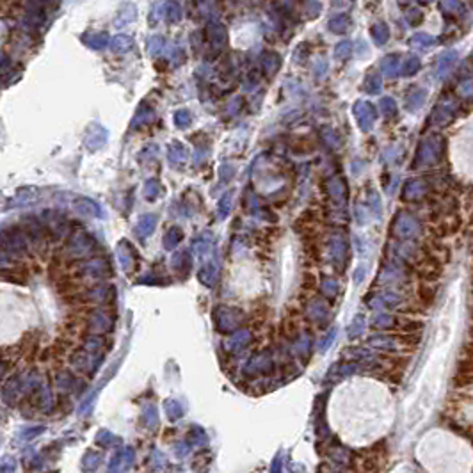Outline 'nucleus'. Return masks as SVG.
<instances>
[{"mask_svg": "<svg viewBox=\"0 0 473 473\" xmlns=\"http://www.w3.org/2000/svg\"><path fill=\"white\" fill-rule=\"evenodd\" d=\"M96 249H98V244H96L95 237L89 235L86 230L78 228L70 233L64 253L71 260H84V258L89 260L95 256Z\"/></svg>", "mask_w": 473, "mask_h": 473, "instance_id": "obj_1", "label": "nucleus"}, {"mask_svg": "<svg viewBox=\"0 0 473 473\" xmlns=\"http://www.w3.org/2000/svg\"><path fill=\"white\" fill-rule=\"evenodd\" d=\"M0 251L9 255L11 258H13V256L20 258V256H25L31 253L29 238L25 237L20 225H13V226H9V228L0 230Z\"/></svg>", "mask_w": 473, "mask_h": 473, "instance_id": "obj_2", "label": "nucleus"}, {"mask_svg": "<svg viewBox=\"0 0 473 473\" xmlns=\"http://www.w3.org/2000/svg\"><path fill=\"white\" fill-rule=\"evenodd\" d=\"M82 276L95 281H103L107 277L114 276V267L107 256H93L78 265Z\"/></svg>", "mask_w": 473, "mask_h": 473, "instance_id": "obj_3", "label": "nucleus"}, {"mask_svg": "<svg viewBox=\"0 0 473 473\" xmlns=\"http://www.w3.org/2000/svg\"><path fill=\"white\" fill-rule=\"evenodd\" d=\"M41 221L45 225L46 235L52 240H61L68 232H70V221L68 217L59 210H43Z\"/></svg>", "mask_w": 473, "mask_h": 473, "instance_id": "obj_4", "label": "nucleus"}, {"mask_svg": "<svg viewBox=\"0 0 473 473\" xmlns=\"http://www.w3.org/2000/svg\"><path fill=\"white\" fill-rule=\"evenodd\" d=\"M118 290L113 283H95L93 287L86 288L84 294H82V299L88 302H95L98 306H105V304H113L116 301Z\"/></svg>", "mask_w": 473, "mask_h": 473, "instance_id": "obj_5", "label": "nucleus"}, {"mask_svg": "<svg viewBox=\"0 0 473 473\" xmlns=\"http://www.w3.org/2000/svg\"><path fill=\"white\" fill-rule=\"evenodd\" d=\"M18 225L23 230L25 237L29 238V244L31 245H36V247H38V245L45 244V240L48 238L45 225H43L41 217H38V215H23Z\"/></svg>", "mask_w": 473, "mask_h": 473, "instance_id": "obj_6", "label": "nucleus"}, {"mask_svg": "<svg viewBox=\"0 0 473 473\" xmlns=\"http://www.w3.org/2000/svg\"><path fill=\"white\" fill-rule=\"evenodd\" d=\"M43 6H45V4H38V2L27 4V13H25V16L20 20V27L23 29V31H27L29 34L38 32L39 29L46 23V13L43 11Z\"/></svg>", "mask_w": 473, "mask_h": 473, "instance_id": "obj_7", "label": "nucleus"}, {"mask_svg": "<svg viewBox=\"0 0 473 473\" xmlns=\"http://www.w3.org/2000/svg\"><path fill=\"white\" fill-rule=\"evenodd\" d=\"M88 327L91 333L96 335V337H98V335L110 333L114 327V319L109 313V310L95 308L88 313Z\"/></svg>", "mask_w": 473, "mask_h": 473, "instance_id": "obj_8", "label": "nucleus"}, {"mask_svg": "<svg viewBox=\"0 0 473 473\" xmlns=\"http://www.w3.org/2000/svg\"><path fill=\"white\" fill-rule=\"evenodd\" d=\"M116 256L125 272H132L139 263V255H137L135 247L126 240H121L116 245Z\"/></svg>", "mask_w": 473, "mask_h": 473, "instance_id": "obj_9", "label": "nucleus"}, {"mask_svg": "<svg viewBox=\"0 0 473 473\" xmlns=\"http://www.w3.org/2000/svg\"><path fill=\"white\" fill-rule=\"evenodd\" d=\"M107 139H109L107 128H103L102 125H91L84 135V146L89 151H98L105 146Z\"/></svg>", "mask_w": 473, "mask_h": 473, "instance_id": "obj_10", "label": "nucleus"}, {"mask_svg": "<svg viewBox=\"0 0 473 473\" xmlns=\"http://www.w3.org/2000/svg\"><path fill=\"white\" fill-rule=\"evenodd\" d=\"M68 205H70L75 212H78V214L91 215V217H103L102 207H100L95 200H91V198H86V196L71 198V200H68Z\"/></svg>", "mask_w": 473, "mask_h": 473, "instance_id": "obj_11", "label": "nucleus"}, {"mask_svg": "<svg viewBox=\"0 0 473 473\" xmlns=\"http://www.w3.org/2000/svg\"><path fill=\"white\" fill-rule=\"evenodd\" d=\"M168 160L173 168L176 169L183 168L187 164V160H189V150L182 143H178V141H173L168 146Z\"/></svg>", "mask_w": 473, "mask_h": 473, "instance_id": "obj_12", "label": "nucleus"}, {"mask_svg": "<svg viewBox=\"0 0 473 473\" xmlns=\"http://www.w3.org/2000/svg\"><path fill=\"white\" fill-rule=\"evenodd\" d=\"M214 319H215V324H217V327L221 331L233 329L238 322V313L235 312V310L219 306V308H215V312H214Z\"/></svg>", "mask_w": 473, "mask_h": 473, "instance_id": "obj_13", "label": "nucleus"}, {"mask_svg": "<svg viewBox=\"0 0 473 473\" xmlns=\"http://www.w3.org/2000/svg\"><path fill=\"white\" fill-rule=\"evenodd\" d=\"M155 116H157V114H155V109H153V107H151L148 102H143L139 107H137L135 116H133V119L130 121V128L135 130V128H139V126H143V125H148V123H153V121H155Z\"/></svg>", "mask_w": 473, "mask_h": 473, "instance_id": "obj_14", "label": "nucleus"}, {"mask_svg": "<svg viewBox=\"0 0 473 473\" xmlns=\"http://www.w3.org/2000/svg\"><path fill=\"white\" fill-rule=\"evenodd\" d=\"M82 41H84L86 45L89 46V48L102 52V50H105L107 46H110V36L107 34V32H103V31H100V32H86V34L82 36Z\"/></svg>", "mask_w": 473, "mask_h": 473, "instance_id": "obj_15", "label": "nucleus"}, {"mask_svg": "<svg viewBox=\"0 0 473 473\" xmlns=\"http://www.w3.org/2000/svg\"><path fill=\"white\" fill-rule=\"evenodd\" d=\"M171 267L183 277L189 276L190 269H192V256L189 251H178L171 256Z\"/></svg>", "mask_w": 473, "mask_h": 473, "instance_id": "obj_16", "label": "nucleus"}, {"mask_svg": "<svg viewBox=\"0 0 473 473\" xmlns=\"http://www.w3.org/2000/svg\"><path fill=\"white\" fill-rule=\"evenodd\" d=\"M155 226H157V215L155 214H144L139 217L135 226V235L141 238L150 237L155 232Z\"/></svg>", "mask_w": 473, "mask_h": 473, "instance_id": "obj_17", "label": "nucleus"}, {"mask_svg": "<svg viewBox=\"0 0 473 473\" xmlns=\"http://www.w3.org/2000/svg\"><path fill=\"white\" fill-rule=\"evenodd\" d=\"M132 48H133L132 36L118 34V36H114V38L110 39V50H113L114 53H126V52H130Z\"/></svg>", "mask_w": 473, "mask_h": 473, "instance_id": "obj_18", "label": "nucleus"}, {"mask_svg": "<svg viewBox=\"0 0 473 473\" xmlns=\"http://www.w3.org/2000/svg\"><path fill=\"white\" fill-rule=\"evenodd\" d=\"M208 38H210V43L215 46V48H221V46L226 43L225 25H221V23H210L208 25Z\"/></svg>", "mask_w": 473, "mask_h": 473, "instance_id": "obj_19", "label": "nucleus"}, {"mask_svg": "<svg viewBox=\"0 0 473 473\" xmlns=\"http://www.w3.org/2000/svg\"><path fill=\"white\" fill-rule=\"evenodd\" d=\"M182 240H183V230L180 228V226H171L164 235V249L171 251V249H175Z\"/></svg>", "mask_w": 473, "mask_h": 473, "instance_id": "obj_20", "label": "nucleus"}, {"mask_svg": "<svg viewBox=\"0 0 473 473\" xmlns=\"http://www.w3.org/2000/svg\"><path fill=\"white\" fill-rule=\"evenodd\" d=\"M38 194H39L38 187H34V185L21 187V189H18L16 196H14L13 205H23V203H27V201H32L38 198Z\"/></svg>", "mask_w": 473, "mask_h": 473, "instance_id": "obj_21", "label": "nucleus"}, {"mask_svg": "<svg viewBox=\"0 0 473 473\" xmlns=\"http://www.w3.org/2000/svg\"><path fill=\"white\" fill-rule=\"evenodd\" d=\"M143 194H144V198H146L148 201L158 200V198H160V194H162V185H160V182H158L157 178H150L146 183H144Z\"/></svg>", "mask_w": 473, "mask_h": 473, "instance_id": "obj_22", "label": "nucleus"}, {"mask_svg": "<svg viewBox=\"0 0 473 473\" xmlns=\"http://www.w3.org/2000/svg\"><path fill=\"white\" fill-rule=\"evenodd\" d=\"M198 277H200V281L205 285V287H212L214 281H215V277H217V267H215L214 263H207V265H203L200 269Z\"/></svg>", "mask_w": 473, "mask_h": 473, "instance_id": "obj_23", "label": "nucleus"}, {"mask_svg": "<svg viewBox=\"0 0 473 473\" xmlns=\"http://www.w3.org/2000/svg\"><path fill=\"white\" fill-rule=\"evenodd\" d=\"M164 46H165V41L162 36H151L150 41H148V53H150L151 57L160 55Z\"/></svg>", "mask_w": 473, "mask_h": 473, "instance_id": "obj_24", "label": "nucleus"}, {"mask_svg": "<svg viewBox=\"0 0 473 473\" xmlns=\"http://www.w3.org/2000/svg\"><path fill=\"white\" fill-rule=\"evenodd\" d=\"M165 11H168V21L169 23H178L180 20H182L183 13H182V7H180L178 2H169L165 4Z\"/></svg>", "mask_w": 473, "mask_h": 473, "instance_id": "obj_25", "label": "nucleus"}, {"mask_svg": "<svg viewBox=\"0 0 473 473\" xmlns=\"http://www.w3.org/2000/svg\"><path fill=\"white\" fill-rule=\"evenodd\" d=\"M173 121H175V125L178 126V128H187V126H190V123H192V118H190V113L185 109H180L175 113V116H173Z\"/></svg>", "mask_w": 473, "mask_h": 473, "instance_id": "obj_26", "label": "nucleus"}, {"mask_svg": "<svg viewBox=\"0 0 473 473\" xmlns=\"http://www.w3.org/2000/svg\"><path fill=\"white\" fill-rule=\"evenodd\" d=\"M207 233H203V235L196 237V240H194V251L198 253V255H205V253L208 251V247H210V240H207Z\"/></svg>", "mask_w": 473, "mask_h": 473, "instance_id": "obj_27", "label": "nucleus"}, {"mask_svg": "<svg viewBox=\"0 0 473 473\" xmlns=\"http://www.w3.org/2000/svg\"><path fill=\"white\" fill-rule=\"evenodd\" d=\"M169 61H171V66L173 68H178L182 63H185V52H183V48H180V46H175V48H173V52L169 53Z\"/></svg>", "mask_w": 473, "mask_h": 473, "instance_id": "obj_28", "label": "nucleus"}, {"mask_svg": "<svg viewBox=\"0 0 473 473\" xmlns=\"http://www.w3.org/2000/svg\"><path fill=\"white\" fill-rule=\"evenodd\" d=\"M461 375H473V357H466L459 363Z\"/></svg>", "mask_w": 473, "mask_h": 473, "instance_id": "obj_29", "label": "nucleus"}, {"mask_svg": "<svg viewBox=\"0 0 473 473\" xmlns=\"http://www.w3.org/2000/svg\"><path fill=\"white\" fill-rule=\"evenodd\" d=\"M160 281H164V280L155 276V274H144V276H141L139 280H137V283L139 285H160Z\"/></svg>", "mask_w": 473, "mask_h": 473, "instance_id": "obj_30", "label": "nucleus"}, {"mask_svg": "<svg viewBox=\"0 0 473 473\" xmlns=\"http://www.w3.org/2000/svg\"><path fill=\"white\" fill-rule=\"evenodd\" d=\"M14 267V260L4 251H0V270H11Z\"/></svg>", "mask_w": 473, "mask_h": 473, "instance_id": "obj_31", "label": "nucleus"}, {"mask_svg": "<svg viewBox=\"0 0 473 473\" xmlns=\"http://www.w3.org/2000/svg\"><path fill=\"white\" fill-rule=\"evenodd\" d=\"M103 345V340L100 337H91V338H88V342H86V347L88 349H95V351H98L100 347Z\"/></svg>", "mask_w": 473, "mask_h": 473, "instance_id": "obj_32", "label": "nucleus"}, {"mask_svg": "<svg viewBox=\"0 0 473 473\" xmlns=\"http://www.w3.org/2000/svg\"><path fill=\"white\" fill-rule=\"evenodd\" d=\"M162 4H157V6H153L151 7V14H150V25H153V23H157L158 21V18H160V9H162Z\"/></svg>", "mask_w": 473, "mask_h": 473, "instance_id": "obj_33", "label": "nucleus"}, {"mask_svg": "<svg viewBox=\"0 0 473 473\" xmlns=\"http://www.w3.org/2000/svg\"><path fill=\"white\" fill-rule=\"evenodd\" d=\"M228 208H230V198L221 201V217H225V215L228 214Z\"/></svg>", "mask_w": 473, "mask_h": 473, "instance_id": "obj_34", "label": "nucleus"}]
</instances>
